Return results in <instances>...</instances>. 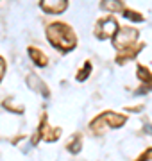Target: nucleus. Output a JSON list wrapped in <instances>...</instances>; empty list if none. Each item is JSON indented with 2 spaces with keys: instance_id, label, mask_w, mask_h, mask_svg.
Returning a JSON list of instances; mask_svg holds the SVG:
<instances>
[{
  "instance_id": "obj_3",
  "label": "nucleus",
  "mask_w": 152,
  "mask_h": 161,
  "mask_svg": "<svg viewBox=\"0 0 152 161\" xmlns=\"http://www.w3.org/2000/svg\"><path fill=\"white\" fill-rule=\"evenodd\" d=\"M118 23L117 20L113 16H107L104 20H100L97 23V27H95V36L99 38V40H107V38H115L118 32Z\"/></svg>"
},
{
  "instance_id": "obj_11",
  "label": "nucleus",
  "mask_w": 152,
  "mask_h": 161,
  "mask_svg": "<svg viewBox=\"0 0 152 161\" xmlns=\"http://www.w3.org/2000/svg\"><path fill=\"white\" fill-rule=\"evenodd\" d=\"M90 72H91V63L86 61V63H84V68H81L79 70V74H77V80H79V82L86 80L88 79V75H90Z\"/></svg>"
},
{
  "instance_id": "obj_10",
  "label": "nucleus",
  "mask_w": 152,
  "mask_h": 161,
  "mask_svg": "<svg viewBox=\"0 0 152 161\" xmlns=\"http://www.w3.org/2000/svg\"><path fill=\"white\" fill-rule=\"evenodd\" d=\"M66 147H68V152H72V154H79V152H81V149H82V138H81V134H73Z\"/></svg>"
},
{
  "instance_id": "obj_6",
  "label": "nucleus",
  "mask_w": 152,
  "mask_h": 161,
  "mask_svg": "<svg viewBox=\"0 0 152 161\" xmlns=\"http://www.w3.org/2000/svg\"><path fill=\"white\" fill-rule=\"evenodd\" d=\"M27 84H29V88H32L34 92L41 93V95H43L45 98H48L50 92H48L47 84H45V82H43V80H41L36 74H29V75H27Z\"/></svg>"
},
{
  "instance_id": "obj_4",
  "label": "nucleus",
  "mask_w": 152,
  "mask_h": 161,
  "mask_svg": "<svg viewBox=\"0 0 152 161\" xmlns=\"http://www.w3.org/2000/svg\"><path fill=\"white\" fill-rule=\"evenodd\" d=\"M40 7L47 14H61L63 11H66L68 2L66 0H43L40 2Z\"/></svg>"
},
{
  "instance_id": "obj_13",
  "label": "nucleus",
  "mask_w": 152,
  "mask_h": 161,
  "mask_svg": "<svg viewBox=\"0 0 152 161\" xmlns=\"http://www.w3.org/2000/svg\"><path fill=\"white\" fill-rule=\"evenodd\" d=\"M102 9H107V11H123L125 7H123L122 2H104Z\"/></svg>"
},
{
  "instance_id": "obj_9",
  "label": "nucleus",
  "mask_w": 152,
  "mask_h": 161,
  "mask_svg": "<svg viewBox=\"0 0 152 161\" xmlns=\"http://www.w3.org/2000/svg\"><path fill=\"white\" fill-rule=\"evenodd\" d=\"M141 48H143V45H134V47H131V48H127V50L123 52V54H120V56H118L117 58V63H120L122 64L123 61H127V59H133V58H136V54H138V52L141 50Z\"/></svg>"
},
{
  "instance_id": "obj_1",
  "label": "nucleus",
  "mask_w": 152,
  "mask_h": 161,
  "mask_svg": "<svg viewBox=\"0 0 152 161\" xmlns=\"http://www.w3.org/2000/svg\"><path fill=\"white\" fill-rule=\"evenodd\" d=\"M47 38L48 41L52 43V47H56L59 52H70L75 48L77 45V38L73 34L70 25H66L63 22H56V23H50L47 27Z\"/></svg>"
},
{
  "instance_id": "obj_16",
  "label": "nucleus",
  "mask_w": 152,
  "mask_h": 161,
  "mask_svg": "<svg viewBox=\"0 0 152 161\" xmlns=\"http://www.w3.org/2000/svg\"><path fill=\"white\" fill-rule=\"evenodd\" d=\"M143 129H145L147 134H152V125H150V124H145V127H143Z\"/></svg>"
},
{
  "instance_id": "obj_12",
  "label": "nucleus",
  "mask_w": 152,
  "mask_h": 161,
  "mask_svg": "<svg viewBox=\"0 0 152 161\" xmlns=\"http://www.w3.org/2000/svg\"><path fill=\"white\" fill-rule=\"evenodd\" d=\"M123 16L125 18H129V20H133V22H143V16H141L140 13H136V11H133V9H123Z\"/></svg>"
},
{
  "instance_id": "obj_5",
  "label": "nucleus",
  "mask_w": 152,
  "mask_h": 161,
  "mask_svg": "<svg viewBox=\"0 0 152 161\" xmlns=\"http://www.w3.org/2000/svg\"><path fill=\"white\" fill-rule=\"evenodd\" d=\"M102 122H104V125L111 127V129H118V127H122L125 122H127V116L123 115H118V113H113V111H107V113H102L100 115Z\"/></svg>"
},
{
  "instance_id": "obj_14",
  "label": "nucleus",
  "mask_w": 152,
  "mask_h": 161,
  "mask_svg": "<svg viewBox=\"0 0 152 161\" xmlns=\"http://www.w3.org/2000/svg\"><path fill=\"white\" fill-rule=\"evenodd\" d=\"M150 159H152V147H149V149H147L136 161H150Z\"/></svg>"
},
{
  "instance_id": "obj_2",
  "label": "nucleus",
  "mask_w": 152,
  "mask_h": 161,
  "mask_svg": "<svg viewBox=\"0 0 152 161\" xmlns=\"http://www.w3.org/2000/svg\"><path fill=\"white\" fill-rule=\"evenodd\" d=\"M136 40H138V31L134 27H123L113 38V45L117 50H127L136 43Z\"/></svg>"
},
{
  "instance_id": "obj_7",
  "label": "nucleus",
  "mask_w": 152,
  "mask_h": 161,
  "mask_svg": "<svg viewBox=\"0 0 152 161\" xmlns=\"http://www.w3.org/2000/svg\"><path fill=\"white\" fill-rule=\"evenodd\" d=\"M27 54H29V58L32 59V63L36 64V66H47L48 64V59H47V56L43 54L41 50H38V48H34V47H29L27 48Z\"/></svg>"
},
{
  "instance_id": "obj_15",
  "label": "nucleus",
  "mask_w": 152,
  "mask_h": 161,
  "mask_svg": "<svg viewBox=\"0 0 152 161\" xmlns=\"http://www.w3.org/2000/svg\"><path fill=\"white\" fill-rule=\"evenodd\" d=\"M4 72H6V63H4V59L0 58V80L4 77Z\"/></svg>"
},
{
  "instance_id": "obj_8",
  "label": "nucleus",
  "mask_w": 152,
  "mask_h": 161,
  "mask_svg": "<svg viewBox=\"0 0 152 161\" xmlns=\"http://www.w3.org/2000/svg\"><path fill=\"white\" fill-rule=\"evenodd\" d=\"M136 72H138V74H136V75H138V79L145 84L147 90H152V74H150V72H149L145 66H138Z\"/></svg>"
}]
</instances>
